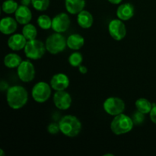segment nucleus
I'll return each mask as SVG.
<instances>
[{
	"instance_id": "f257e3e1",
	"label": "nucleus",
	"mask_w": 156,
	"mask_h": 156,
	"mask_svg": "<svg viewBox=\"0 0 156 156\" xmlns=\"http://www.w3.org/2000/svg\"><path fill=\"white\" fill-rule=\"evenodd\" d=\"M6 100L12 109L19 110L27 104L28 101V93L23 86L14 85L7 89Z\"/></svg>"
},
{
	"instance_id": "f03ea898",
	"label": "nucleus",
	"mask_w": 156,
	"mask_h": 156,
	"mask_svg": "<svg viewBox=\"0 0 156 156\" xmlns=\"http://www.w3.org/2000/svg\"><path fill=\"white\" fill-rule=\"evenodd\" d=\"M60 132L68 137H75L79 134L82 129V123L73 115H66L59 122Z\"/></svg>"
},
{
	"instance_id": "7ed1b4c3",
	"label": "nucleus",
	"mask_w": 156,
	"mask_h": 156,
	"mask_svg": "<svg viewBox=\"0 0 156 156\" xmlns=\"http://www.w3.org/2000/svg\"><path fill=\"white\" fill-rule=\"evenodd\" d=\"M134 123L131 117L124 114L115 116L111 123V129L115 135H123L128 133L133 129Z\"/></svg>"
},
{
	"instance_id": "20e7f679",
	"label": "nucleus",
	"mask_w": 156,
	"mask_h": 156,
	"mask_svg": "<svg viewBox=\"0 0 156 156\" xmlns=\"http://www.w3.org/2000/svg\"><path fill=\"white\" fill-rule=\"evenodd\" d=\"M46 49L51 54H58L66 49L67 41L65 37L61 33H55L47 38L45 43Z\"/></svg>"
},
{
	"instance_id": "39448f33",
	"label": "nucleus",
	"mask_w": 156,
	"mask_h": 156,
	"mask_svg": "<svg viewBox=\"0 0 156 156\" xmlns=\"http://www.w3.org/2000/svg\"><path fill=\"white\" fill-rule=\"evenodd\" d=\"M24 50L27 58L36 60V59H41L44 56L47 49L42 41L34 39L27 41Z\"/></svg>"
},
{
	"instance_id": "423d86ee",
	"label": "nucleus",
	"mask_w": 156,
	"mask_h": 156,
	"mask_svg": "<svg viewBox=\"0 0 156 156\" xmlns=\"http://www.w3.org/2000/svg\"><path fill=\"white\" fill-rule=\"evenodd\" d=\"M51 86L45 82H39L34 85L31 95L34 100L37 103H44L51 95Z\"/></svg>"
},
{
	"instance_id": "0eeeda50",
	"label": "nucleus",
	"mask_w": 156,
	"mask_h": 156,
	"mask_svg": "<svg viewBox=\"0 0 156 156\" xmlns=\"http://www.w3.org/2000/svg\"><path fill=\"white\" fill-rule=\"evenodd\" d=\"M103 107L107 114L115 117L123 113L125 110V103L120 98L110 97L105 101Z\"/></svg>"
},
{
	"instance_id": "6e6552de",
	"label": "nucleus",
	"mask_w": 156,
	"mask_h": 156,
	"mask_svg": "<svg viewBox=\"0 0 156 156\" xmlns=\"http://www.w3.org/2000/svg\"><path fill=\"white\" fill-rule=\"evenodd\" d=\"M110 35L115 41H121L126 37V28L124 23L120 19H113L108 24Z\"/></svg>"
},
{
	"instance_id": "1a4fd4ad",
	"label": "nucleus",
	"mask_w": 156,
	"mask_h": 156,
	"mask_svg": "<svg viewBox=\"0 0 156 156\" xmlns=\"http://www.w3.org/2000/svg\"><path fill=\"white\" fill-rule=\"evenodd\" d=\"M17 73L22 82H30L33 81L35 77V68L30 61L24 60L22 61L18 67Z\"/></svg>"
},
{
	"instance_id": "9d476101",
	"label": "nucleus",
	"mask_w": 156,
	"mask_h": 156,
	"mask_svg": "<svg viewBox=\"0 0 156 156\" xmlns=\"http://www.w3.org/2000/svg\"><path fill=\"white\" fill-rule=\"evenodd\" d=\"M73 99L69 93L64 91H58L53 94V103L55 106L61 111L68 110L71 107Z\"/></svg>"
},
{
	"instance_id": "9b49d317",
	"label": "nucleus",
	"mask_w": 156,
	"mask_h": 156,
	"mask_svg": "<svg viewBox=\"0 0 156 156\" xmlns=\"http://www.w3.org/2000/svg\"><path fill=\"white\" fill-rule=\"evenodd\" d=\"M70 18L66 13H59L52 19V28L56 33H63L70 26Z\"/></svg>"
},
{
	"instance_id": "f8f14e48",
	"label": "nucleus",
	"mask_w": 156,
	"mask_h": 156,
	"mask_svg": "<svg viewBox=\"0 0 156 156\" xmlns=\"http://www.w3.org/2000/svg\"><path fill=\"white\" fill-rule=\"evenodd\" d=\"M69 85V79L64 73L55 74L50 80V86L56 91H64Z\"/></svg>"
},
{
	"instance_id": "ddd939ff",
	"label": "nucleus",
	"mask_w": 156,
	"mask_h": 156,
	"mask_svg": "<svg viewBox=\"0 0 156 156\" xmlns=\"http://www.w3.org/2000/svg\"><path fill=\"white\" fill-rule=\"evenodd\" d=\"M27 40L22 34H15L10 36L8 40V46L11 50L14 51H18L24 49Z\"/></svg>"
},
{
	"instance_id": "4468645a",
	"label": "nucleus",
	"mask_w": 156,
	"mask_h": 156,
	"mask_svg": "<svg viewBox=\"0 0 156 156\" xmlns=\"http://www.w3.org/2000/svg\"><path fill=\"white\" fill-rule=\"evenodd\" d=\"M15 17L16 21L20 24H25L30 23L32 19V13L28 6L21 5L18 6V9L15 12Z\"/></svg>"
},
{
	"instance_id": "2eb2a0df",
	"label": "nucleus",
	"mask_w": 156,
	"mask_h": 156,
	"mask_svg": "<svg viewBox=\"0 0 156 156\" xmlns=\"http://www.w3.org/2000/svg\"><path fill=\"white\" fill-rule=\"evenodd\" d=\"M18 27V21L16 19L5 17L2 18L0 21V31L5 35H10L13 34Z\"/></svg>"
},
{
	"instance_id": "dca6fc26",
	"label": "nucleus",
	"mask_w": 156,
	"mask_h": 156,
	"mask_svg": "<svg viewBox=\"0 0 156 156\" xmlns=\"http://www.w3.org/2000/svg\"><path fill=\"white\" fill-rule=\"evenodd\" d=\"M134 15V6L131 3H123L119 5L117 16L122 21H128Z\"/></svg>"
},
{
	"instance_id": "f3484780",
	"label": "nucleus",
	"mask_w": 156,
	"mask_h": 156,
	"mask_svg": "<svg viewBox=\"0 0 156 156\" xmlns=\"http://www.w3.org/2000/svg\"><path fill=\"white\" fill-rule=\"evenodd\" d=\"M65 6L67 12L72 15H76L84 10L85 0H66Z\"/></svg>"
},
{
	"instance_id": "a211bd4d",
	"label": "nucleus",
	"mask_w": 156,
	"mask_h": 156,
	"mask_svg": "<svg viewBox=\"0 0 156 156\" xmlns=\"http://www.w3.org/2000/svg\"><path fill=\"white\" fill-rule=\"evenodd\" d=\"M78 24L81 27L85 29L90 28L94 22V18L92 15L86 10H82L77 15Z\"/></svg>"
},
{
	"instance_id": "6ab92c4d",
	"label": "nucleus",
	"mask_w": 156,
	"mask_h": 156,
	"mask_svg": "<svg viewBox=\"0 0 156 156\" xmlns=\"http://www.w3.org/2000/svg\"><path fill=\"white\" fill-rule=\"evenodd\" d=\"M67 47L73 50H79L85 44V39L79 34H73L69 35L66 40Z\"/></svg>"
},
{
	"instance_id": "aec40b11",
	"label": "nucleus",
	"mask_w": 156,
	"mask_h": 156,
	"mask_svg": "<svg viewBox=\"0 0 156 156\" xmlns=\"http://www.w3.org/2000/svg\"><path fill=\"white\" fill-rule=\"evenodd\" d=\"M22 62L21 56L15 53H11L6 55L4 58V64L9 69L18 68Z\"/></svg>"
},
{
	"instance_id": "412c9836",
	"label": "nucleus",
	"mask_w": 156,
	"mask_h": 156,
	"mask_svg": "<svg viewBox=\"0 0 156 156\" xmlns=\"http://www.w3.org/2000/svg\"><path fill=\"white\" fill-rule=\"evenodd\" d=\"M135 105L137 111L144 114H149L150 111H152V107H153L152 104L148 99L143 98L137 99Z\"/></svg>"
},
{
	"instance_id": "4be33fe9",
	"label": "nucleus",
	"mask_w": 156,
	"mask_h": 156,
	"mask_svg": "<svg viewBox=\"0 0 156 156\" xmlns=\"http://www.w3.org/2000/svg\"><path fill=\"white\" fill-rule=\"evenodd\" d=\"M22 34L25 37L27 41L36 39L37 35V30L34 24L28 23L23 27Z\"/></svg>"
},
{
	"instance_id": "5701e85b",
	"label": "nucleus",
	"mask_w": 156,
	"mask_h": 156,
	"mask_svg": "<svg viewBox=\"0 0 156 156\" xmlns=\"http://www.w3.org/2000/svg\"><path fill=\"white\" fill-rule=\"evenodd\" d=\"M18 8V4L15 0H5L2 5V12L5 14H8V15L15 13Z\"/></svg>"
},
{
	"instance_id": "b1692460",
	"label": "nucleus",
	"mask_w": 156,
	"mask_h": 156,
	"mask_svg": "<svg viewBox=\"0 0 156 156\" xmlns=\"http://www.w3.org/2000/svg\"><path fill=\"white\" fill-rule=\"evenodd\" d=\"M37 24L43 30H48L52 27V19L47 15H41L37 18Z\"/></svg>"
},
{
	"instance_id": "393cba45",
	"label": "nucleus",
	"mask_w": 156,
	"mask_h": 156,
	"mask_svg": "<svg viewBox=\"0 0 156 156\" xmlns=\"http://www.w3.org/2000/svg\"><path fill=\"white\" fill-rule=\"evenodd\" d=\"M83 61L82 55L79 52H74L69 56V63L73 67H79L82 65V62Z\"/></svg>"
},
{
	"instance_id": "a878e982",
	"label": "nucleus",
	"mask_w": 156,
	"mask_h": 156,
	"mask_svg": "<svg viewBox=\"0 0 156 156\" xmlns=\"http://www.w3.org/2000/svg\"><path fill=\"white\" fill-rule=\"evenodd\" d=\"M34 9L39 12H44L50 6V0H31Z\"/></svg>"
},
{
	"instance_id": "bb28decb",
	"label": "nucleus",
	"mask_w": 156,
	"mask_h": 156,
	"mask_svg": "<svg viewBox=\"0 0 156 156\" xmlns=\"http://www.w3.org/2000/svg\"><path fill=\"white\" fill-rule=\"evenodd\" d=\"M133 121L134 125H136V126H140V125L143 124V123L145 120V114L143 113L140 112V111H137L136 112L133 113L131 117Z\"/></svg>"
},
{
	"instance_id": "cd10ccee",
	"label": "nucleus",
	"mask_w": 156,
	"mask_h": 156,
	"mask_svg": "<svg viewBox=\"0 0 156 156\" xmlns=\"http://www.w3.org/2000/svg\"><path fill=\"white\" fill-rule=\"evenodd\" d=\"M47 131H48L49 133L50 134H57L60 131V129H59V123H50V125L48 126L47 127Z\"/></svg>"
},
{
	"instance_id": "c85d7f7f",
	"label": "nucleus",
	"mask_w": 156,
	"mask_h": 156,
	"mask_svg": "<svg viewBox=\"0 0 156 156\" xmlns=\"http://www.w3.org/2000/svg\"><path fill=\"white\" fill-rule=\"evenodd\" d=\"M152 105H153V107H152V111L149 113V117H150V119L152 123L156 124V105L152 104Z\"/></svg>"
},
{
	"instance_id": "c756f323",
	"label": "nucleus",
	"mask_w": 156,
	"mask_h": 156,
	"mask_svg": "<svg viewBox=\"0 0 156 156\" xmlns=\"http://www.w3.org/2000/svg\"><path fill=\"white\" fill-rule=\"evenodd\" d=\"M79 73H82V74H85V73H87V72H88V69H87V67H85V66L80 65L79 66Z\"/></svg>"
},
{
	"instance_id": "7c9ffc66",
	"label": "nucleus",
	"mask_w": 156,
	"mask_h": 156,
	"mask_svg": "<svg viewBox=\"0 0 156 156\" xmlns=\"http://www.w3.org/2000/svg\"><path fill=\"white\" fill-rule=\"evenodd\" d=\"M21 3L23 5L28 6L31 3V0H21Z\"/></svg>"
},
{
	"instance_id": "2f4dec72",
	"label": "nucleus",
	"mask_w": 156,
	"mask_h": 156,
	"mask_svg": "<svg viewBox=\"0 0 156 156\" xmlns=\"http://www.w3.org/2000/svg\"><path fill=\"white\" fill-rule=\"evenodd\" d=\"M108 1L110 3H111V4L118 5V4H120V3L123 0H108Z\"/></svg>"
},
{
	"instance_id": "473e14b6",
	"label": "nucleus",
	"mask_w": 156,
	"mask_h": 156,
	"mask_svg": "<svg viewBox=\"0 0 156 156\" xmlns=\"http://www.w3.org/2000/svg\"><path fill=\"white\" fill-rule=\"evenodd\" d=\"M0 156H4V151H3V149H0Z\"/></svg>"
},
{
	"instance_id": "72a5a7b5",
	"label": "nucleus",
	"mask_w": 156,
	"mask_h": 156,
	"mask_svg": "<svg viewBox=\"0 0 156 156\" xmlns=\"http://www.w3.org/2000/svg\"><path fill=\"white\" fill-rule=\"evenodd\" d=\"M114 156V155L113 154H107V155H105V156Z\"/></svg>"
}]
</instances>
